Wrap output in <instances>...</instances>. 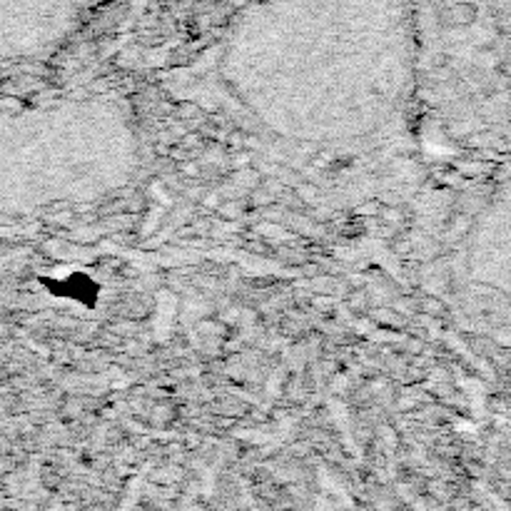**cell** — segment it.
Masks as SVG:
<instances>
[{"label": "cell", "instance_id": "cell-1", "mask_svg": "<svg viewBox=\"0 0 511 511\" xmlns=\"http://www.w3.org/2000/svg\"><path fill=\"white\" fill-rule=\"evenodd\" d=\"M38 3H50V6L56 8H75V6H83L85 0H38Z\"/></svg>", "mask_w": 511, "mask_h": 511}]
</instances>
